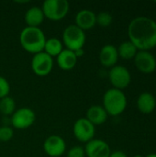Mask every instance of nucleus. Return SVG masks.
Segmentation results:
<instances>
[{
	"instance_id": "obj_29",
	"label": "nucleus",
	"mask_w": 156,
	"mask_h": 157,
	"mask_svg": "<svg viewBox=\"0 0 156 157\" xmlns=\"http://www.w3.org/2000/svg\"><path fill=\"white\" fill-rule=\"evenodd\" d=\"M133 157H144L143 155H134Z\"/></svg>"
},
{
	"instance_id": "obj_6",
	"label": "nucleus",
	"mask_w": 156,
	"mask_h": 157,
	"mask_svg": "<svg viewBox=\"0 0 156 157\" xmlns=\"http://www.w3.org/2000/svg\"><path fill=\"white\" fill-rule=\"evenodd\" d=\"M108 79L113 88L122 90L127 88L131 82L130 71L122 65H115L108 72Z\"/></svg>"
},
{
	"instance_id": "obj_15",
	"label": "nucleus",
	"mask_w": 156,
	"mask_h": 157,
	"mask_svg": "<svg viewBox=\"0 0 156 157\" xmlns=\"http://www.w3.org/2000/svg\"><path fill=\"white\" fill-rule=\"evenodd\" d=\"M138 110L143 114H151L156 107V99L154 96L150 92H143L139 95L136 102Z\"/></svg>"
},
{
	"instance_id": "obj_4",
	"label": "nucleus",
	"mask_w": 156,
	"mask_h": 157,
	"mask_svg": "<svg viewBox=\"0 0 156 157\" xmlns=\"http://www.w3.org/2000/svg\"><path fill=\"white\" fill-rule=\"evenodd\" d=\"M62 42L65 49L75 52L79 49H84L86 43V33L76 25L71 24L67 26L63 32Z\"/></svg>"
},
{
	"instance_id": "obj_2",
	"label": "nucleus",
	"mask_w": 156,
	"mask_h": 157,
	"mask_svg": "<svg viewBox=\"0 0 156 157\" xmlns=\"http://www.w3.org/2000/svg\"><path fill=\"white\" fill-rule=\"evenodd\" d=\"M46 40V36L40 28L25 27L19 34L21 47L32 54L43 52Z\"/></svg>"
},
{
	"instance_id": "obj_22",
	"label": "nucleus",
	"mask_w": 156,
	"mask_h": 157,
	"mask_svg": "<svg viewBox=\"0 0 156 157\" xmlns=\"http://www.w3.org/2000/svg\"><path fill=\"white\" fill-rule=\"evenodd\" d=\"M112 21H113V17L109 12L102 11L97 15V24L100 27L107 28L112 24Z\"/></svg>"
},
{
	"instance_id": "obj_25",
	"label": "nucleus",
	"mask_w": 156,
	"mask_h": 157,
	"mask_svg": "<svg viewBox=\"0 0 156 157\" xmlns=\"http://www.w3.org/2000/svg\"><path fill=\"white\" fill-rule=\"evenodd\" d=\"M67 157H86L85 148L80 145L71 147L67 152Z\"/></svg>"
},
{
	"instance_id": "obj_28",
	"label": "nucleus",
	"mask_w": 156,
	"mask_h": 157,
	"mask_svg": "<svg viewBox=\"0 0 156 157\" xmlns=\"http://www.w3.org/2000/svg\"><path fill=\"white\" fill-rule=\"evenodd\" d=\"M144 157H156V154H149Z\"/></svg>"
},
{
	"instance_id": "obj_20",
	"label": "nucleus",
	"mask_w": 156,
	"mask_h": 157,
	"mask_svg": "<svg viewBox=\"0 0 156 157\" xmlns=\"http://www.w3.org/2000/svg\"><path fill=\"white\" fill-rule=\"evenodd\" d=\"M119 57L122 58L123 60H131L134 59L135 55L138 52V49L134 46L132 42L130 40L123 41L120 44L117 48Z\"/></svg>"
},
{
	"instance_id": "obj_8",
	"label": "nucleus",
	"mask_w": 156,
	"mask_h": 157,
	"mask_svg": "<svg viewBox=\"0 0 156 157\" xmlns=\"http://www.w3.org/2000/svg\"><path fill=\"white\" fill-rule=\"evenodd\" d=\"M53 58L45 53L44 52L33 54L31 59V69L32 72L38 76H46L53 69Z\"/></svg>"
},
{
	"instance_id": "obj_19",
	"label": "nucleus",
	"mask_w": 156,
	"mask_h": 157,
	"mask_svg": "<svg viewBox=\"0 0 156 157\" xmlns=\"http://www.w3.org/2000/svg\"><path fill=\"white\" fill-rule=\"evenodd\" d=\"M63 50V44L58 38H50L46 40L43 52L51 57H57Z\"/></svg>"
},
{
	"instance_id": "obj_14",
	"label": "nucleus",
	"mask_w": 156,
	"mask_h": 157,
	"mask_svg": "<svg viewBox=\"0 0 156 157\" xmlns=\"http://www.w3.org/2000/svg\"><path fill=\"white\" fill-rule=\"evenodd\" d=\"M118 60L119 54L117 47L112 44H106L101 48L99 52V62L103 66L111 68L117 65Z\"/></svg>"
},
{
	"instance_id": "obj_7",
	"label": "nucleus",
	"mask_w": 156,
	"mask_h": 157,
	"mask_svg": "<svg viewBox=\"0 0 156 157\" xmlns=\"http://www.w3.org/2000/svg\"><path fill=\"white\" fill-rule=\"evenodd\" d=\"M36 121V114L29 108H20L16 109L10 118L13 128L17 130H25L33 125Z\"/></svg>"
},
{
	"instance_id": "obj_13",
	"label": "nucleus",
	"mask_w": 156,
	"mask_h": 157,
	"mask_svg": "<svg viewBox=\"0 0 156 157\" xmlns=\"http://www.w3.org/2000/svg\"><path fill=\"white\" fill-rule=\"evenodd\" d=\"M74 21V25L82 30H89L97 25V15L92 10L82 9L75 15Z\"/></svg>"
},
{
	"instance_id": "obj_18",
	"label": "nucleus",
	"mask_w": 156,
	"mask_h": 157,
	"mask_svg": "<svg viewBox=\"0 0 156 157\" xmlns=\"http://www.w3.org/2000/svg\"><path fill=\"white\" fill-rule=\"evenodd\" d=\"M44 14L40 6H31L29 7L25 13V22L27 27H33V28H40V26L44 21Z\"/></svg>"
},
{
	"instance_id": "obj_21",
	"label": "nucleus",
	"mask_w": 156,
	"mask_h": 157,
	"mask_svg": "<svg viewBox=\"0 0 156 157\" xmlns=\"http://www.w3.org/2000/svg\"><path fill=\"white\" fill-rule=\"evenodd\" d=\"M16 111V101L7 96L0 99V113L4 116H12Z\"/></svg>"
},
{
	"instance_id": "obj_23",
	"label": "nucleus",
	"mask_w": 156,
	"mask_h": 157,
	"mask_svg": "<svg viewBox=\"0 0 156 157\" xmlns=\"http://www.w3.org/2000/svg\"><path fill=\"white\" fill-rule=\"evenodd\" d=\"M14 136V130L8 125L0 127V143H7Z\"/></svg>"
},
{
	"instance_id": "obj_26",
	"label": "nucleus",
	"mask_w": 156,
	"mask_h": 157,
	"mask_svg": "<svg viewBox=\"0 0 156 157\" xmlns=\"http://www.w3.org/2000/svg\"><path fill=\"white\" fill-rule=\"evenodd\" d=\"M109 157H128L127 155L122 152V151H115V152H111Z\"/></svg>"
},
{
	"instance_id": "obj_17",
	"label": "nucleus",
	"mask_w": 156,
	"mask_h": 157,
	"mask_svg": "<svg viewBox=\"0 0 156 157\" xmlns=\"http://www.w3.org/2000/svg\"><path fill=\"white\" fill-rule=\"evenodd\" d=\"M108 113L102 106L94 105L91 106L86 113V119L88 120L94 126L101 125L108 120Z\"/></svg>"
},
{
	"instance_id": "obj_10",
	"label": "nucleus",
	"mask_w": 156,
	"mask_h": 157,
	"mask_svg": "<svg viewBox=\"0 0 156 157\" xmlns=\"http://www.w3.org/2000/svg\"><path fill=\"white\" fill-rule=\"evenodd\" d=\"M133 60L135 67L143 74H152L156 70L155 56L148 51H138Z\"/></svg>"
},
{
	"instance_id": "obj_27",
	"label": "nucleus",
	"mask_w": 156,
	"mask_h": 157,
	"mask_svg": "<svg viewBox=\"0 0 156 157\" xmlns=\"http://www.w3.org/2000/svg\"><path fill=\"white\" fill-rule=\"evenodd\" d=\"M74 53H75V55H76V57L77 58H80L81 56H83L84 55V49H79V50H77V51H75L74 52Z\"/></svg>"
},
{
	"instance_id": "obj_9",
	"label": "nucleus",
	"mask_w": 156,
	"mask_h": 157,
	"mask_svg": "<svg viewBox=\"0 0 156 157\" xmlns=\"http://www.w3.org/2000/svg\"><path fill=\"white\" fill-rule=\"evenodd\" d=\"M74 137L81 143H88L93 140L96 133V126H94L86 118H80L75 121L73 127Z\"/></svg>"
},
{
	"instance_id": "obj_5",
	"label": "nucleus",
	"mask_w": 156,
	"mask_h": 157,
	"mask_svg": "<svg viewBox=\"0 0 156 157\" xmlns=\"http://www.w3.org/2000/svg\"><path fill=\"white\" fill-rule=\"evenodd\" d=\"M40 7L46 18L58 21L67 16L70 4L67 0H45Z\"/></svg>"
},
{
	"instance_id": "obj_24",
	"label": "nucleus",
	"mask_w": 156,
	"mask_h": 157,
	"mask_svg": "<svg viewBox=\"0 0 156 157\" xmlns=\"http://www.w3.org/2000/svg\"><path fill=\"white\" fill-rule=\"evenodd\" d=\"M10 92V85L6 78L0 75V99L9 96Z\"/></svg>"
},
{
	"instance_id": "obj_1",
	"label": "nucleus",
	"mask_w": 156,
	"mask_h": 157,
	"mask_svg": "<svg viewBox=\"0 0 156 157\" xmlns=\"http://www.w3.org/2000/svg\"><path fill=\"white\" fill-rule=\"evenodd\" d=\"M129 40L138 51H150L156 47V21L147 17H137L128 26Z\"/></svg>"
},
{
	"instance_id": "obj_11",
	"label": "nucleus",
	"mask_w": 156,
	"mask_h": 157,
	"mask_svg": "<svg viewBox=\"0 0 156 157\" xmlns=\"http://www.w3.org/2000/svg\"><path fill=\"white\" fill-rule=\"evenodd\" d=\"M43 150L50 157H60L66 151V143L59 135H51L44 141Z\"/></svg>"
},
{
	"instance_id": "obj_16",
	"label": "nucleus",
	"mask_w": 156,
	"mask_h": 157,
	"mask_svg": "<svg viewBox=\"0 0 156 157\" xmlns=\"http://www.w3.org/2000/svg\"><path fill=\"white\" fill-rule=\"evenodd\" d=\"M78 58L76 57L74 52L63 49L62 52L56 57V63L60 69L63 71H70L74 69L77 63Z\"/></svg>"
},
{
	"instance_id": "obj_12",
	"label": "nucleus",
	"mask_w": 156,
	"mask_h": 157,
	"mask_svg": "<svg viewBox=\"0 0 156 157\" xmlns=\"http://www.w3.org/2000/svg\"><path fill=\"white\" fill-rule=\"evenodd\" d=\"M85 153L87 157H109L111 150L107 142L94 138L86 144Z\"/></svg>"
},
{
	"instance_id": "obj_3",
	"label": "nucleus",
	"mask_w": 156,
	"mask_h": 157,
	"mask_svg": "<svg viewBox=\"0 0 156 157\" xmlns=\"http://www.w3.org/2000/svg\"><path fill=\"white\" fill-rule=\"evenodd\" d=\"M108 116H120L127 108V98L122 90L109 88L103 96V106Z\"/></svg>"
}]
</instances>
